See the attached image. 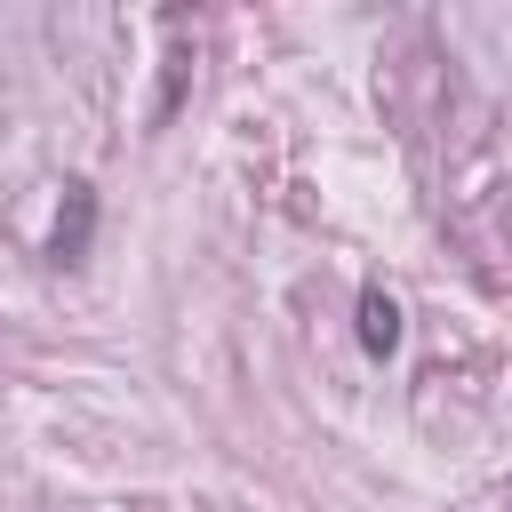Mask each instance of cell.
Segmentation results:
<instances>
[{
	"instance_id": "obj_2",
	"label": "cell",
	"mask_w": 512,
	"mask_h": 512,
	"mask_svg": "<svg viewBox=\"0 0 512 512\" xmlns=\"http://www.w3.org/2000/svg\"><path fill=\"white\" fill-rule=\"evenodd\" d=\"M360 344L384 360V352H400V304L384 296V288H360Z\"/></svg>"
},
{
	"instance_id": "obj_1",
	"label": "cell",
	"mask_w": 512,
	"mask_h": 512,
	"mask_svg": "<svg viewBox=\"0 0 512 512\" xmlns=\"http://www.w3.org/2000/svg\"><path fill=\"white\" fill-rule=\"evenodd\" d=\"M88 224H96V192L88 184H64V216L48 232V264H80L88 256Z\"/></svg>"
}]
</instances>
